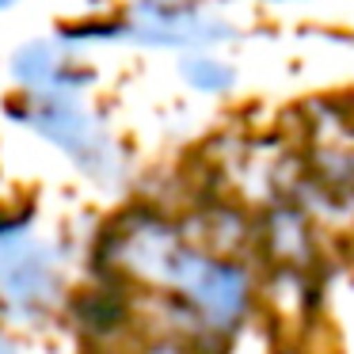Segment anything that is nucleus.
Segmentation results:
<instances>
[{
  "mask_svg": "<svg viewBox=\"0 0 354 354\" xmlns=\"http://www.w3.org/2000/svg\"><path fill=\"white\" fill-rule=\"evenodd\" d=\"M65 305V252L35 232V217L0 236V320L39 328Z\"/></svg>",
  "mask_w": 354,
  "mask_h": 354,
  "instance_id": "obj_1",
  "label": "nucleus"
},
{
  "mask_svg": "<svg viewBox=\"0 0 354 354\" xmlns=\"http://www.w3.org/2000/svg\"><path fill=\"white\" fill-rule=\"evenodd\" d=\"M24 107V122L54 149H62L88 179L111 183L122 176V153L100 118H92V111L77 103V95H27Z\"/></svg>",
  "mask_w": 354,
  "mask_h": 354,
  "instance_id": "obj_2",
  "label": "nucleus"
},
{
  "mask_svg": "<svg viewBox=\"0 0 354 354\" xmlns=\"http://www.w3.org/2000/svg\"><path fill=\"white\" fill-rule=\"evenodd\" d=\"M179 73H183V80L194 88V92H206V95H225V92H232V84H236L232 65H225L221 57H214V54L183 57Z\"/></svg>",
  "mask_w": 354,
  "mask_h": 354,
  "instance_id": "obj_3",
  "label": "nucleus"
},
{
  "mask_svg": "<svg viewBox=\"0 0 354 354\" xmlns=\"http://www.w3.org/2000/svg\"><path fill=\"white\" fill-rule=\"evenodd\" d=\"M0 354H24V346H19V339L12 335L4 324H0Z\"/></svg>",
  "mask_w": 354,
  "mask_h": 354,
  "instance_id": "obj_4",
  "label": "nucleus"
},
{
  "mask_svg": "<svg viewBox=\"0 0 354 354\" xmlns=\"http://www.w3.org/2000/svg\"><path fill=\"white\" fill-rule=\"evenodd\" d=\"M8 4H16V0H0V8H8Z\"/></svg>",
  "mask_w": 354,
  "mask_h": 354,
  "instance_id": "obj_5",
  "label": "nucleus"
}]
</instances>
